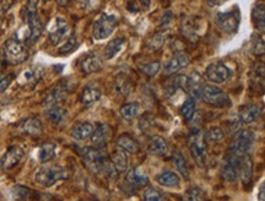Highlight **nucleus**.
Wrapping results in <instances>:
<instances>
[{
    "label": "nucleus",
    "mask_w": 265,
    "mask_h": 201,
    "mask_svg": "<svg viewBox=\"0 0 265 201\" xmlns=\"http://www.w3.org/2000/svg\"><path fill=\"white\" fill-rule=\"evenodd\" d=\"M3 57L4 62L10 65H19L26 62L29 58V48L17 37H11L5 41L3 47Z\"/></svg>",
    "instance_id": "obj_1"
},
{
    "label": "nucleus",
    "mask_w": 265,
    "mask_h": 201,
    "mask_svg": "<svg viewBox=\"0 0 265 201\" xmlns=\"http://www.w3.org/2000/svg\"><path fill=\"white\" fill-rule=\"evenodd\" d=\"M68 178V170L60 164H47L41 167L35 174V183L43 188H51L58 182Z\"/></svg>",
    "instance_id": "obj_2"
},
{
    "label": "nucleus",
    "mask_w": 265,
    "mask_h": 201,
    "mask_svg": "<svg viewBox=\"0 0 265 201\" xmlns=\"http://www.w3.org/2000/svg\"><path fill=\"white\" fill-rule=\"evenodd\" d=\"M81 158L85 167L93 174H99L103 170L107 157H106L103 148L97 147H86L81 151Z\"/></svg>",
    "instance_id": "obj_3"
},
{
    "label": "nucleus",
    "mask_w": 265,
    "mask_h": 201,
    "mask_svg": "<svg viewBox=\"0 0 265 201\" xmlns=\"http://www.w3.org/2000/svg\"><path fill=\"white\" fill-rule=\"evenodd\" d=\"M189 148L193 160L199 167H205L208 160V141L205 134L202 132H194L189 136Z\"/></svg>",
    "instance_id": "obj_4"
},
{
    "label": "nucleus",
    "mask_w": 265,
    "mask_h": 201,
    "mask_svg": "<svg viewBox=\"0 0 265 201\" xmlns=\"http://www.w3.org/2000/svg\"><path fill=\"white\" fill-rule=\"evenodd\" d=\"M118 25L117 16L112 14H102L95 21L92 26V36L97 41H103V39L109 38L113 35L115 27Z\"/></svg>",
    "instance_id": "obj_5"
},
{
    "label": "nucleus",
    "mask_w": 265,
    "mask_h": 201,
    "mask_svg": "<svg viewBox=\"0 0 265 201\" xmlns=\"http://www.w3.org/2000/svg\"><path fill=\"white\" fill-rule=\"evenodd\" d=\"M202 99L206 105L216 108H226L231 106L230 97L215 85H204Z\"/></svg>",
    "instance_id": "obj_6"
},
{
    "label": "nucleus",
    "mask_w": 265,
    "mask_h": 201,
    "mask_svg": "<svg viewBox=\"0 0 265 201\" xmlns=\"http://www.w3.org/2000/svg\"><path fill=\"white\" fill-rule=\"evenodd\" d=\"M254 142V133L248 129H242L234 134L232 142H231L230 154L237 156H246L252 150Z\"/></svg>",
    "instance_id": "obj_7"
},
{
    "label": "nucleus",
    "mask_w": 265,
    "mask_h": 201,
    "mask_svg": "<svg viewBox=\"0 0 265 201\" xmlns=\"http://www.w3.org/2000/svg\"><path fill=\"white\" fill-rule=\"evenodd\" d=\"M70 35L71 33H70L69 23L66 22L65 19L59 16L52 21L50 30H48V41L51 44L58 45L60 42L65 41Z\"/></svg>",
    "instance_id": "obj_8"
},
{
    "label": "nucleus",
    "mask_w": 265,
    "mask_h": 201,
    "mask_svg": "<svg viewBox=\"0 0 265 201\" xmlns=\"http://www.w3.org/2000/svg\"><path fill=\"white\" fill-rule=\"evenodd\" d=\"M70 92L69 85L66 81H62L59 84H57L56 86H53L48 91V93L45 94L43 102H42V106L44 108H50L53 107V106H58L62 100L66 98Z\"/></svg>",
    "instance_id": "obj_9"
},
{
    "label": "nucleus",
    "mask_w": 265,
    "mask_h": 201,
    "mask_svg": "<svg viewBox=\"0 0 265 201\" xmlns=\"http://www.w3.org/2000/svg\"><path fill=\"white\" fill-rule=\"evenodd\" d=\"M25 22L27 25V35L23 39V43L26 45H31L38 41L39 37L42 36L44 30V25L42 22L41 17L38 16V14L31 15V16L25 17Z\"/></svg>",
    "instance_id": "obj_10"
},
{
    "label": "nucleus",
    "mask_w": 265,
    "mask_h": 201,
    "mask_svg": "<svg viewBox=\"0 0 265 201\" xmlns=\"http://www.w3.org/2000/svg\"><path fill=\"white\" fill-rule=\"evenodd\" d=\"M239 11L238 8H234V10L228 13H221L216 16V25L221 31L226 33L237 32L239 25Z\"/></svg>",
    "instance_id": "obj_11"
},
{
    "label": "nucleus",
    "mask_w": 265,
    "mask_h": 201,
    "mask_svg": "<svg viewBox=\"0 0 265 201\" xmlns=\"http://www.w3.org/2000/svg\"><path fill=\"white\" fill-rule=\"evenodd\" d=\"M23 156H25V151L22 150V147L17 145L10 146L0 158V169L10 170L15 168L22 161Z\"/></svg>",
    "instance_id": "obj_12"
},
{
    "label": "nucleus",
    "mask_w": 265,
    "mask_h": 201,
    "mask_svg": "<svg viewBox=\"0 0 265 201\" xmlns=\"http://www.w3.org/2000/svg\"><path fill=\"white\" fill-rule=\"evenodd\" d=\"M231 71L227 68V65H225L221 62H215L206 68L205 70V76L209 81H211L212 84H224L230 78Z\"/></svg>",
    "instance_id": "obj_13"
},
{
    "label": "nucleus",
    "mask_w": 265,
    "mask_h": 201,
    "mask_svg": "<svg viewBox=\"0 0 265 201\" xmlns=\"http://www.w3.org/2000/svg\"><path fill=\"white\" fill-rule=\"evenodd\" d=\"M189 64H190V58L188 57L187 54L184 53L176 54V56L171 58L166 65H164L163 72L166 75H173L176 74V72H178L179 70L187 68Z\"/></svg>",
    "instance_id": "obj_14"
},
{
    "label": "nucleus",
    "mask_w": 265,
    "mask_h": 201,
    "mask_svg": "<svg viewBox=\"0 0 265 201\" xmlns=\"http://www.w3.org/2000/svg\"><path fill=\"white\" fill-rule=\"evenodd\" d=\"M253 161L252 158L246 155V156H239L238 162H237V174L243 184H248L253 177Z\"/></svg>",
    "instance_id": "obj_15"
},
{
    "label": "nucleus",
    "mask_w": 265,
    "mask_h": 201,
    "mask_svg": "<svg viewBox=\"0 0 265 201\" xmlns=\"http://www.w3.org/2000/svg\"><path fill=\"white\" fill-rule=\"evenodd\" d=\"M103 64L101 58L97 54H88L85 58H82L80 62V70L84 74H93V72L100 71L102 69Z\"/></svg>",
    "instance_id": "obj_16"
},
{
    "label": "nucleus",
    "mask_w": 265,
    "mask_h": 201,
    "mask_svg": "<svg viewBox=\"0 0 265 201\" xmlns=\"http://www.w3.org/2000/svg\"><path fill=\"white\" fill-rule=\"evenodd\" d=\"M109 136H111V130H109L108 125H106V124H100V125L93 130L92 136H91V142H92L93 147H105V146L107 145Z\"/></svg>",
    "instance_id": "obj_17"
},
{
    "label": "nucleus",
    "mask_w": 265,
    "mask_h": 201,
    "mask_svg": "<svg viewBox=\"0 0 265 201\" xmlns=\"http://www.w3.org/2000/svg\"><path fill=\"white\" fill-rule=\"evenodd\" d=\"M261 112H263V107L259 105H249L246 106L240 109L239 112V120L243 124H251L254 120H257L260 117Z\"/></svg>",
    "instance_id": "obj_18"
},
{
    "label": "nucleus",
    "mask_w": 265,
    "mask_h": 201,
    "mask_svg": "<svg viewBox=\"0 0 265 201\" xmlns=\"http://www.w3.org/2000/svg\"><path fill=\"white\" fill-rule=\"evenodd\" d=\"M21 132L30 136H39L43 132L42 121L37 118H27L20 124Z\"/></svg>",
    "instance_id": "obj_19"
},
{
    "label": "nucleus",
    "mask_w": 265,
    "mask_h": 201,
    "mask_svg": "<svg viewBox=\"0 0 265 201\" xmlns=\"http://www.w3.org/2000/svg\"><path fill=\"white\" fill-rule=\"evenodd\" d=\"M93 125L88 121H82V123H79L74 125V128L71 129V136L78 141H85L88 138L92 136L93 133Z\"/></svg>",
    "instance_id": "obj_20"
},
{
    "label": "nucleus",
    "mask_w": 265,
    "mask_h": 201,
    "mask_svg": "<svg viewBox=\"0 0 265 201\" xmlns=\"http://www.w3.org/2000/svg\"><path fill=\"white\" fill-rule=\"evenodd\" d=\"M148 151L154 156H164L168 151V145L161 136H152L148 142Z\"/></svg>",
    "instance_id": "obj_21"
},
{
    "label": "nucleus",
    "mask_w": 265,
    "mask_h": 201,
    "mask_svg": "<svg viewBox=\"0 0 265 201\" xmlns=\"http://www.w3.org/2000/svg\"><path fill=\"white\" fill-rule=\"evenodd\" d=\"M126 181L130 187L141 188L149 183V177L145 173H142L139 168H134L127 173Z\"/></svg>",
    "instance_id": "obj_22"
},
{
    "label": "nucleus",
    "mask_w": 265,
    "mask_h": 201,
    "mask_svg": "<svg viewBox=\"0 0 265 201\" xmlns=\"http://www.w3.org/2000/svg\"><path fill=\"white\" fill-rule=\"evenodd\" d=\"M111 162L113 163V166L115 167V169L118 170V173H123L126 172L128 167H129V156H128L126 151L117 148V150H114L113 154H112Z\"/></svg>",
    "instance_id": "obj_23"
},
{
    "label": "nucleus",
    "mask_w": 265,
    "mask_h": 201,
    "mask_svg": "<svg viewBox=\"0 0 265 201\" xmlns=\"http://www.w3.org/2000/svg\"><path fill=\"white\" fill-rule=\"evenodd\" d=\"M156 181L158 184L167 188H176L181 183L179 175L176 172H173V170H163V172H161L160 174H157Z\"/></svg>",
    "instance_id": "obj_24"
},
{
    "label": "nucleus",
    "mask_w": 265,
    "mask_h": 201,
    "mask_svg": "<svg viewBox=\"0 0 265 201\" xmlns=\"http://www.w3.org/2000/svg\"><path fill=\"white\" fill-rule=\"evenodd\" d=\"M117 147L121 148V150L126 151L127 154H136L139 151V144L135 139L132 138L130 135H121L119 138L117 139Z\"/></svg>",
    "instance_id": "obj_25"
},
{
    "label": "nucleus",
    "mask_w": 265,
    "mask_h": 201,
    "mask_svg": "<svg viewBox=\"0 0 265 201\" xmlns=\"http://www.w3.org/2000/svg\"><path fill=\"white\" fill-rule=\"evenodd\" d=\"M126 44H127V41L123 37L112 39V41L109 42V43L106 45V48H105V53H103L105 59H107V60L113 59V58L117 56V54L119 53V52L123 49L124 47H126Z\"/></svg>",
    "instance_id": "obj_26"
},
{
    "label": "nucleus",
    "mask_w": 265,
    "mask_h": 201,
    "mask_svg": "<svg viewBox=\"0 0 265 201\" xmlns=\"http://www.w3.org/2000/svg\"><path fill=\"white\" fill-rule=\"evenodd\" d=\"M252 20H253V25H254L255 29L258 31L264 32L265 31V5L258 4L254 5L252 10Z\"/></svg>",
    "instance_id": "obj_27"
},
{
    "label": "nucleus",
    "mask_w": 265,
    "mask_h": 201,
    "mask_svg": "<svg viewBox=\"0 0 265 201\" xmlns=\"http://www.w3.org/2000/svg\"><path fill=\"white\" fill-rule=\"evenodd\" d=\"M102 92L95 86H86L80 93V102L82 105H92L101 98Z\"/></svg>",
    "instance_id": "obj_28"
},
{
    "label": "nucleus",
    "mask_w": 265,
    "mask_h": 201,
    "mask_svg": "<svg viewBox=\"0 0 265 201\" xmlns=\"http://www.w3.org/2000/svg\"><path fill=\"white\" fill-rule=\"evenodd\" d=\"M39 161L42 163H48L57 156V146L53 142H44L39 148Z\"/></svg>",
    "instance_id": "obj_29"
},
{
    "label": "nucleus",
    "mask_w": 265,
    "mask_h": 201,
    "mask_svg": "<svg viewBox=\"0 0 265 201\" xmlns=\"http://www.w3.org/2000/svg\"><path fill=\"white\" fill-rule=\"evenodd\" d=\"M66 115H68V112L66 109H64L60 106H53V107L47 108V117L52 123L56 124V125H59L62 124L64 120H65Z\"/></svg>",
    "instance_id": "obj_30"
},
{
    "label": "nucleus",
    "mask_w": 265,
    "mask_h": 201,
    "mask_svg": "<svg viewBox=\"0 0 265 201\" xmlns=\"http://www.w3.org/2000/svg\"><path fill=\"white\" fill-rule=\"evenodd\" d=\"M140 112V103L138 102H129L123 105L119 109V113L122 118L126 120H132L139 115Z\"/></svg>",
    "instance_id": "obj_31"
},
{
    "label": "nucleus",
    "mask_w": 265,
    "mask_h": 201,
    "mask_svg": "<svg viewBox=\"0 0 265 201\" xmlns=\"http://www.w3.org/2000/svg\"><path fill=\"white\" fill-rule=\"evenodd\" d=\"M172 161L173 164L176 166V168L181 173V175H183L185 179H189V169H188L187 161H185L183 155L179 151H175L172 155Z\"/></svg>",
    "instance_id": "obj_32"
},
{
    "label": "nucleus",
    "mask_w": 265,
    "mask_h": 201,
    "mask_svg": "<svg viewBox=\"0 0 265 201\" xmlns=\"http://www.w3.org/2000/svg\"><path fill=\"white\" fill-rule=\"evenodd\" d=\"M13 195L14 199L17 201H32V199H35L36 193L31 189L22 187V185H16L13 189Z\"/></svg>",
    "instance_id": "obj_33"
},
{
    "label": "nucleus",
    "mask_w": 265,
    "mask_h": 201,
    "mask_svg": "<svg viewBox=\"0 0 265 201\" xmlns=\"http://www.w3.org/2000/svg\"><path fill=\"white\" fill-rule=\"evenodd\" d=\"M181 115L184 118L185 120H190L193 118L194 113H196V100L193 98H187L183 102V105L179 108Z\"/></svg>",
    "instance_id": "obj_34"
},
{
    "label": "nucleus",
    "mask_w": 265,
    "mask_h": 201,
    "mask_svg": "<svg viewBox=\"0 0 265 201\" xmlns=\"http://www.w3.org/2000/svg\"><path fill=\"white\" fill-rule=\"evenodd\" d=\"M78 47V37H76L75 33H71L68 38L65 39V43H64L62 47L59 48L58 53L60 56H68V54L73 53Z\"/></svg>",
    "instance_id": "obj_35"
},
{
    "label": "nucleus",
    "mask_w": 265,
    "mask_h": 201,
    "mask_svg": "<svg viewBox=\"0 0 265 201\" xmlns=\"http://www.w3.org/2000/svg\"><path fill=\"white\" fill-rule=\"evenodd\" d=\"M184 201H205V193L202 188L193 187L184 194Z\"/></svg>",
    "instance_id": "obj_36"
},
{
    "label": "nucleus",
    "mask_w": 265,
    "mask_h": 201,
    "mask_svg": "<svg viewBox=\"0 0 265 201\" xmlns=\"http://www.w3.org/2000/svg\"><path fill=\"white\" fill-rule=\"evenodd\" d=\"M252 52L254 56L263 57L265 56V42L260 36H253L252 39Z\"/></svg>",
    "instance_id": "obj_37"
},
{
    "label": "nucleus",
    "mask_w": 265,
    "mask_h": 201,
    "mask_svg": "<svg viewBox=\"0 0 265 201\" xmlns=\"http://www.w3.org/2000/svg\"><path fill=\"white\" fill-rule=\"evenodd\" d=\"M166 197L162 191H160L158 189L154 187H149L144 191V201H164Z\"/></svg>",
    "instance_id": "obj_38"
},
{
    "label": "nucleus",
    "mask_w": 265,
    "mask_h": 201,
    "mask_svg": "<svg viewBox=\"0 0 265 201\" xmlns=\"http://www.w3.org/2000/svg\"><path fill=\"white\" fill-rule=\"evenodd\" d=\"M139 69L141 70L145 75L155 76L161 70V64H160V62L145 63V64H141V65L139 66Z\"/></svg>",
    "instance_id": "obj_39"
},
{
    "label": "nucleus",
    "mask_w": 265,
    "mask_h": 201,
    "mask_svg": "<svg viewBox=\"0 0 265 201\" xmlns=\"http://www.w3.org/2000/svg\"><path fill=\"white\" fill-rule=\"evenodd\" d=\"M205 138H206V141L220 142L224 140L225 134H224V132H222L221 128L214 127V128H211V129H209V132L205 134Z\"/></svg>",
    "instance_id": "obj_40"
},
{
    "label": "nucleus",
    "mask_w": 265,
    "mask_h": 201,
    "mask_svg": "<svg viewBox=\"0 0 265 201\" xmlns=\"http://www.w3.org/2000/svg\"><path fill=\"white\" fill-rule=\"evenodd\" d=\"M115 90H117L118 93L127 96L130 92V90H132V85L129 84V81L127 79L118 78L117 81H115Z\"/></svg>",
    "instance_id": "obj_41"
},
{
    "label": "nucleus",
    "mask_w": 265,
    "mask_h": 201,
    "mask_svg": "<svg viewBox=\"0 0 265 201\" xmlns=\"http://www.w3.org/2000/svg\"><path fill=\"white\" fill-rule=\"evenodd\" d=\"M15 75L13 72H0V93L8 90L10 87L11 82L14 81Z\"/></svg>",
    "instance_id": "obj_42"
},
{
    "label": "nucleus",
    "mask_w": 265,
    "mask_h": 201,
    "mask_svg": "<svg viewBox=\"0 0 265 201\" xmlns=\"http://www.w3.org/2000/svg\"><path fill=\"white\" fill-rule=\"evenodd\" d=\"M164 42V35L163 33H156L155 36H152L150 42H149V45H150V49H160L161 47H162Z\"/></svg>",
    "instance_id": "obj_43"
},
{
    "label": "nucleus",
    "mask_w": 265,
    "mask_h": 201,
    "mask_svg": "<svg viewBox=\"0 0 265 201\" xmlns=\"http://www.w3.org/2000/svg\"><path fill=\"white\" fill-rule=\"evenodd\" d=\"M102 173H105V174L107 175L109 179H113V181H114V179L118 178V170L115 169L113 163H112L109 160L107 161V162H106L105 167H103Z\"/></svg>",
    "instance_id": "obj_44"
},
{
    "label": "nucleus",
    "mask_w": 265,
    "mask_h": 201,
    "mask_svg": "<svg viewBox=\"0 0 265 201\" xmlns=\"http://www.w3.org/2000/svg\"><path fill=\"white\" fill-rule=\"evenodd\" d=\"M38 69H29L23 72L22 78L25 79V82H31V81H36L38 79Z\"/></svg>",
    "instance_id": "obj_45"
},
{
    "label": "nucleus",
    "mask_w": 265,
    "mask_h": 201,
    "mask_svg": "<svg viewBox=\"0 0 265 201\" xmlns=\"http://www.w3.org/2000/svg\"><path fill=\"white\" fill-rule=\"evenodd\" d=\"M171 20H172V13L171 11H166L162 19H161V26H167L171 22Z\"/></svg>",
    "instance_id": "obj_46"
},
{
    "label": "nucleus",
    "mask_w": 265,
    "mask_h": 201,
    "mask_svg": "<svg viewBox=\"0 0 265 201\" xmlns=\"http://www.w3.org/2000/svg\"><path fill=\"white\" fill-rule=\"evenodd\" d=\"M258 200L259 201H265V182L260 185V188H259Z\"/></svg>",
    "instance_id": "obj_47"
},
{
    "label": "nucleus",
    "mask_w": 265,
    "mask_h": 201,
    "mask_svg": "<svg viewBox=\"0 0 265 201\" xmlns=\"http://www.w3.org/2000/svg\"><path fill=\"white\" fill-rule=\"evenodd\" d=\"M4 63V57H3V51H0V66Z\"/></svg>",
    "instance_id": "obj_48"
},
{
    "label": "nucleus",
    "mask_w": 265,
    "mask_h": 201,
    "mask_svg": "<svg viewBox=\"0 0 265 201\" xmlns=\"http://www.w3.org/2000/svg\"><path fill=\"white\" fill-rule=\"evenodd\" d=\"M208 4H209V5H221L222 3H221V2H209Z\"/></svg>",
    "instance_id": "obj_49"
},
{
    "label": "nucleus",
    "mask_w": 265,
    "mask_h": 201,
    "mask_svg": "<svg viewBox=\"0 0 265 201\" xmlns=\"http://www.w3.org/2000/svg\"><path fill=\"white\" fill-rule=\"evenodd\" d=\"M57 4H58V5H69L70 2H58Z\"/></svg>",
    "instance_id": "obj_50"
},
{
    "label": "nucleus",
    "mask_w": 265,
    "mask_h": 201,
    "mask_svg": "<svg viewBox=\"0 0 265 201\" xmlns=\"http://www.w3.org/2000/svg\"><path fill=\"white\" fill-rule=\"evenodd\" d=\"M0 201H5L4 196H3V194H2V193H0Z\"/></svg>",
    "instance_id": "obj_51"
}]
</instances>
